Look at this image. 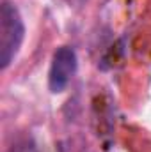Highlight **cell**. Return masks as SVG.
<instances>
[{
	"label": "cell",
	"instance_id": "1",
	"mask_svg": "<svg viewBox=\"0 0 151 152\" xmlns=\"http://www.w3.org/2000/svg\"><path fill=\"white\" fill-rule=\"evenodd\" d=\"M25 37V25L20 16V11L9 4L2 2L0 5V67L7 69L14 57L18 55Z\"/></svg>",
	"mask_w": 151,
	"mask_h": 152
},
{
	"label": "cell",
	"instance_id": "2",
	"mask_svg": "<svg viewBox=\"0 0 151 152\" xmlns=\"http://www.w3.org/2000/svg\"><path fill=\"white\" fill-rule=\"evenodd\" d=\"M76 71V53L70 46H61L55 50L48 71V88L52 94H61L71 81Z\"/></svg>",
	"mask_w": 151,
	"mask_h": 152
}]
</instances>
